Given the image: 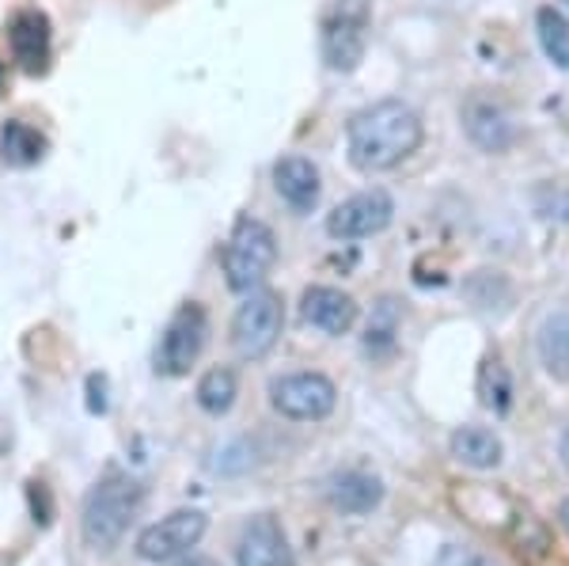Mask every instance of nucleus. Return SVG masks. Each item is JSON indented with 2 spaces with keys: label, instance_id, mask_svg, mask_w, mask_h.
Returning <instances> with one entry per match:
<instances>
[{
  "label": "nucleus",
  "instance_id": "a211bd4d",
  "mask_svg": "<svg viewBox=\"0 0 569 566\" xmlns=\"http://www.w3.org/2000/svg\"><path fill=\"white\" fill-rule=\"evenodd\" d=\"M236 396H240V380H236L232 369H224V365H217V369H209L206 377L198 380V407L206 410V415H228L236 404Z\"/></svg>",
  "mask_w": 569,
  "mask_h": 566
},
{
  "label": "nucleus",
  "instance_id": "6e6552de",
  "mask_svg": "<svg viewBox=\"0 0 569 566\" xmlns=\"http://www.w3.org/2000/svg\"><path fill=\"white\" fill-rule=\"evenodd\" d=\"M206 528H209V517L201 514V509H176V514L160 517V522L137 536V555H141L144 563L182 559L190 547L201 544Z\"/></svg>",
  "mask_w": 569,
  "mask_h": 566
},
{
  "label": "nucleus",
  "instance_id": "f257e3e1",
  "mask_svg": "<svg viewBox=\"0 0 569 566\" xmlns=\"http://www.w3.org/2000/svg\"><path fill=\"white\" fill-rule=\"evenodd\" d=\"M426 141V122L410 103L402 99H380L365 107L346 126V145L357 171H391L402 160H410Z\"/></svg>",
  "mask_w": 569,
  "mask_h": 566
},
{
  "label": "nucleus",
  "instance_id": "7ed1b4c3",
  "mask_svg": "<svg viewBox=\"0 0 569 566\" xmlns=\"http://www.w3.org/2000/svg\"><path fill=\"white\" fill-rule=\"evenodd\" d=\"M273 262H278V236L273 228L259 221V217H240L228 236L224 251H220V267H224V281L236 294H251L270 278Z\"/></svg>",
  "mask_w": 569,
  "mask_h": 566
},
{
  "label": "nucleus",
  "instance_id": "b1692460",
  "mask_svg": "<svg viewBox=\"0 0 569 566\" xmlns=\"http://www.w3.org/2000/svg\"><path fill=\"white\" fill-rule=\"evenodd\" d=\"M558 522H562V528L569 533V498L562 502V506H558Z\"/></svg>",
  "mask_w": 569,
  "mask_h": 566
},
{
  "label": "nucleus",
  "instance_id": "4be33fe9",
  "mask_svg": "<svg viewBox=\"0 0 569 566\" xmlns=\"http://www.w3.org/2000/svg\"><path fill=\"white\" fill-rule=\"evenodd\" d=\"M536 34L539 46L558 69H569V20L558 8H539L536 12Z\"/></svg>",
  "mask_w": 569,
  "mask_h": 566
},
{
  "label": "nucleus",
  "instance_id": "2eb2a0df",
  "mask_svg": "<svg viewBox=\"0 0 569 566\" xmlns=\"http://www.w3.org/2000/svg\"><path fill=\"white\" fill-rule=\"evenodd\" d=\"M327 502L346 517H365L383 502V479L369 471H342L327 483Z\"/></svg>",
  "mask_w": 569,
  "mask_h": 566
},
{
  "label": "nucleus",
  "instance_id": "bb28decb",
  "mask_svg": "<svg viewBox=\"0 0 569 566\" xmlns=\"http://www.w3.org/2000/svg\"><path fill=\"white\" fill-rule=\"evenodd\" d=\"M0 91H4V66H0Z\"/></svg>",
  "mask_w": 569,
  "mask_h": 566
},
{
  "label": "nucleus",
  "instance_id": "4468645a",
  "mask_svg": "<svg viewBox=\"0 0 569 566\" xmlns=\"http://www.w3.org/2000/svg\"><path fill=\"white\" fill-rule=\"evenodd\" d=\"M273 190L292 214H311L319 206V190H323L319 168L308 157H297V152L281 157L273 163Z\"/></svg>",
  "mask_w": 569,
  "mask_h": 566
},
{
  "label": "nucleus",
  "instance_id": "aec40b11",
  "mask_svg": "<svg viewBox=\"0 0 569 566\" xmlns=\"http://www.w3.org/2000/svg\"><path fill=\"white\" fill-rule=\"evenodd\" d=\"M479 404L486 410H493V415H505L512 407V377H509V365L498 354L482 358L479 365Z\"/></svg>",
  "mask_w": 569,
  "mask_h": 566
},
{
  "label": "nucleus",
  "instance_id": "dca6fc26",
  "mask_svg": "<svg viewBox=\"0 0 569 566\" xmlns=\"http://www.w3.org/2000/svg\"><path fill=\"white\" fill-rule=\"evenodd\" d=\"M448 449H452V456L463 468H475V471H490L505 460L501 437L493 430H486V426H460V430L448 437Z\"/></svg>",
  "mask_w": 569,
  "mask_h": 566
},
{
  "label": "nucleus",
  "instance_id": "1a4fd4ad",
  "mask_svg": "<svg viewBox=\"0 0 569 566\" xmlns=\"http://www.w3.org/2000/svg\"><path fill=\"white\" fill-rule=\"evenodd\" d=\"M395 217V202L388 190L372 187L361 190V195L346 198L327 214V232L335 240H369V236L383 232Z\"/></svg>",
  "mask_w": 569,
  "mask_h": 566
},
{
  "label": "nucleus",
  "instance_id": "f3484780",
  "mask_svg": "<svg viewBox=\"0 0 569 566\" xmlns=\"http://www.w3.org/2000/svg\"><path fill=\"white\" fill-rule=\"evenodd\" d=\"M46 137L34 130V126L20 122V118H12V122H4V130H0V157L4 163H12V168H31V163H39L46 157Z\"/></svg>",
  "mask_w": 569,
  "mask_h": 566
},
{
  "label": "nucleus",
  "instance_id": "f03ea898",
  "mask_svg": "<svg viewBox=\"0 0 569 566\" xmlns=\"http://www.w3.org/2000/svg\"><path fill=\"white\" fill-rule=\"evenodd\" d=\"M144 487L141 479L126 476V471H107L96 487L88 490L84 509H80V536L96 552H110L122 544L130 533V522L141 514Z\"/></svg>",
  "mask_w": 569,
  "mask_h": 566
},
{
  "label": "nucleus",
  "instance_id": "ddd939ff",
  "mask_svg": "<svg viewBox=\"0 0 569 566\" xmlns=\"http://www.w3.org/2000/svg\"><path fill=\"white\" fill-rule=\"evenodd\" d=\"M300 316H305V324H311L316 331L338 339V335H346L357 324V300L335 286H311L305 289V297H300Z\"/></svg>",
  "mask_w": 569,
  "mask_h": 566
},
{
  "label": "nucleus",
  "instance_id": "5701e85b",
  "mask_svg": "<svg viewBox=\"0 0 569 566\" xmlns=\"http://www.w3.org/2000/svg\"><path fill=\"white\" fill-rule=\"evenodd\" d=\"M440 566H486L479 555L463 552V547H448L445 555H440Z\"/></svg>",
  "mask_w": 569,
  "mask_h": 566
},
{
  "label": "nucleus",
  "instance_id": "a878e982",
  "mask_svg": "<svg viewBox=\"0 0 569 566\" xmlns=\"http://www.w3.org/2000/svg\"><path fill=\"white\" fill-rule=\"evenodd\" d=\"M176 566H209V563H198V559H182V563H176Z\"/></svg>",
  "mask_w": 569,
  "mask_h": 566
},
{
  "label": "nucleus",
  "instance_id": "9b49d317",
  "mask_svg": "<svg viewBox=\"0 0 569 566\" xmlns=\"http://www.w3.org/2000/svg\"><path fill=\"white\" fill-rule=\"evenodd\" d=\"M8 46H12V58L20 61L23 72L39 77V72L50 69V20L39 8H20V12L8 20Z\"/></svg>",
  "mask_w": 569,
  "mask_h": 566
},
{
  "label": "nucleus",
  "instance_id": "6ab92c4d",
  "mask_svg": "<svg viewBox=\"0 0 569 566\" xmlns=\"http://www.w3.org/2000/svg\"><path fill=\"white\" fill-rule=\"evenodd\" d=\"M539 358L550 377L569 380V316H550L539 327Z\"/></svg>",
  "mask_w": 569,
  "mask_h": 566
},
{
  "label": "nucleus",
  "instance_id": "412c9836",
  "mask_svg": "<svg viewBox=\"0 0 569 566\" xmlns=\"http://www.w3.org/2000/svg\"><path fill=\"white\" fill-rule=\"evenodd\" d=\"M402 327V305L399 297H380L369 319V335H365V350L369 354H388L395 346V335Z\"/></svg>",
  "mask_w": 569,
  "mask_h": 566
},
{
  "label": "nucleus",
  "instance_id": "9d476101",
  "mask_svg": "<svg viewBox=\"0 0 569 566\" xmlns=\"http://www.w3.org/2000/svg\"><path fill=\"white\" fill-rule=\"evenodd\" d=\"M236 566H297L289 533L278 514H254L236 540Z\"/></svg>",
  "mask_w": 569,
  "mask_h": 566
},
{
  "label": "nucleus",
  "instance_id": "f8f14e48",
  "mask_svg": "<svg viewBox=\"0 0 569 566\" xmlns=\"http://www.w3.org/2000/svg\"><path fill=\"white\" fill-rule=\"evenodd\" d=\"M463 130L479 149L486 152H505L517 141V122H512L509 107L498 103L490 96H471L463 103Z\"/></svg>",
  "mask_w": 569,
  "mask_h": 566
},
{
  "label": "nucleus",
  "instance_id": "20e7f679",
  "mask_svg": "<svg viewBox=\"0 0 569 566\" xmlns=\"http://www.w3.org/2000/svg\"><path fill=\"white\" fill-rule=\"evenodd\" d=\"M372 0H335L319 27V50L330 72H353L369 50Z\"/></svg>",
  "mask_w": 569,
  "mask_h": 566
},
{
  "label": "nucleus",
  "instance_id": "423d86ee",
  "mask_svg": "<svg viewBox=\"0 0 569 566\" xmlns=\"http://www.w3.org/2000/svg\"><path fill=\"white\" fill-rule=\"evenodd\" d=\"M209 342V316L198 300H187V305L176 308V316L168 319L160 335V346H156V373L160 377H187L198 365L201 350Z\"/></svg>",
  "mask_w": 569,
  "mask_h": 566
},
{
  "label": "nucleus",
  "instance_id": "0eeeda50",
  "mask_svg": "<svg viewBox=\"0 0 569 566\" xmlns=\"http://www.w3.org/2000/svg\"><path fill=\"white\" fill-rule=\"evenodd\" d=\"M335 404L338 388L323 373H284L270 380V407L289 423H323Z\"/></svg>",
  "mask_w": 569,
  "mask_h": 566
},
{
  "label": "nucleus",
  "instance_id": "393cba45",
  "mask_svg": "<svg viewBox=\"0 0 569 566\" xmlns=\"http://www.w3.org/2000/svg\"><path fill=\"white\" fill-rule=\"evenodd\" d=\"M562 456H566V460H569V430L562 434Z\"/></svg>",
  "mask_w": 569,
  "mask_h": 566
},
{
  "label": "nucleus",
  "instance_id": "39448f33",
  "mask_svg": "<svg viewBox=\"0 0 569 566\" xmlns=\"http://www.w3.org/2000/svg\"><path fill=\"white\" fill-rule=\"evenodd\" d=\"M284 327V305L273 289H251L243 294L240 308L232 316V350L243 361H259L278 346Z\"/></svg>",
  "mask_w": 569,
  "mask_h": 566
}]
</instances>
